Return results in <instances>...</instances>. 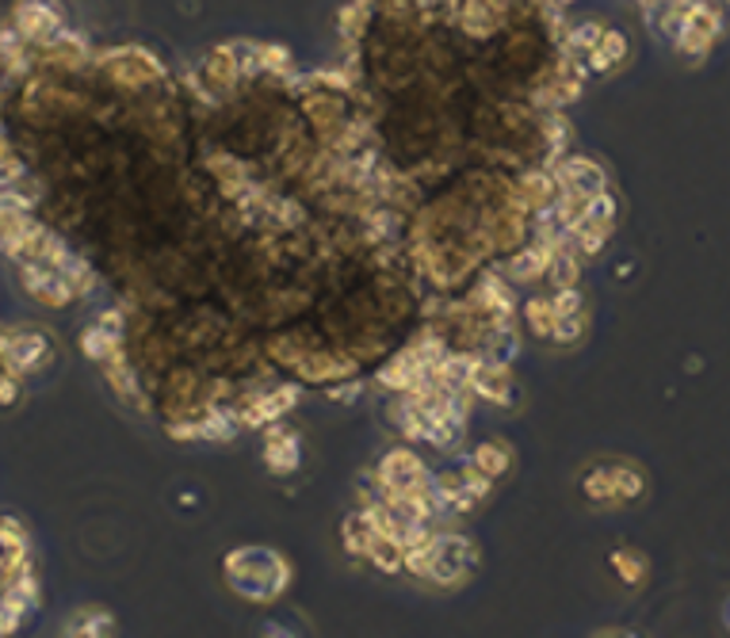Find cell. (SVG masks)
<instances>
[{
  "label": "cell",
  "mask_w": 730,
  "mask_h": 638,
  "mask_svg": "<svg viewBox=\"0 0 730 638\" xmlns=\"http://www.w3.org/2000/svg\"><path fill=\"white\" fill-rule=\"evenodd\" d=\"M227 581L237 596L256 604H268L291 585V562L276 550L237 547L227 555Z\"/></svg>",
  "instance_id": "obj_1"
},
{
  "label": "cell",
  "mask_w": 730,
  "mask_h": 638,
  "mask_svg": "<svg viewBox=\"0 0 730 638\" xmlns=\"http://www.w3.org/2000/svg\"><path fill=\"white\" fill-rule=\"evenodd\" d=\"M92 69L104 81H112L123 96H138V92H153L165 81V66L158 54L146 46H112V50L92 54Z\"/></svg>",
  "instance_id": "obj_2"
},
{
  "label": "cell",
  "mask_w": 730,
  "mask_h": 638,
  "mask_svg": "<svg viewBox=\"0 0 730 638\" xmlns=\"http://www.w3.org/2000/svg\"><path fill=\"white\" fill-rule=\"evenodd\" d=\"M0 360L8 363V371L20 379L38 375L58 360V345L46 329H12L0 340Z\"/></svg>",
  "instance_id": "obj_3"
},
{
  "label": "cell",
  "mask_w": 730,
  "mask_h": 638,
  "mask_svg": "<svg viewBox=\"0 0 730 638\" xmlns=\"http://www.w3.org/2000/svg\"><path fill=\"white\" fill-rule=\"evenodd\" d=\"M8 23L15 27V35L35 50V46L50 43L58 31L69 27V8L61 0H15Z\"/></svg>",
  "instance_id": "obj_4"
},
{
  "label": "cell",
  "mask_w": 730,
  "mask_h": 638,
  "mask_svg": "<svg viewBox=\"0 0 730 638\" xmlns=\"http://www.w3.org/2000/svg\"><path fill=\"white\" fill-rule=\"evenodd\" d=\"M15 276H20V287L46 310H66L77 302V291L69 287V279L61 276L58 264H46V260H27V264H15Z\"/></svg>",
  "instance_id": "obj_5"
},
{
  "label": "cell",
  "mask_w": 730,
  "mask_h": 638,
  "mask_svg": "<svg viewBox=\"0 0 730 638\" xmlns=\"http://www.w3.org/2000/svg\"><path fill=\"white\" fill-rule=\"evenodd\" d=\"M437 543H440V558H437V566H432L429 581L440 589L463 585V581L478 570V562H483L475 540H471V535H437Z\"/></svg>",
  "instance_id": "obj_6"
},
{
  "label": "cell",
  "mask_w": 730,
  "mask_h": 638,
  "mask_svg": "<svg viewBox=\"0 0 730 638\" xmlns=\"http://www.w3.org/2000/svg\"><path fill=\"white\" fill-rule=\"evenodd\" d=\"M299 398H302L299 383H279V386H268V391H256L237 402V421H242V428H268L283 421V417L299 406Z\"/></svg>",
  "instance_id": "obj_7"
},
{
  "label": "cell",
  "mask_w": 730,
  "mask_h": 638,
  "mask_svg": "<svg viewBox=\"0 0 730 638\" xmlns=\"http://www.w3.org/2000/svg\"><path fill=\"white\" fill-rule=\"evenodd\" d=\"M291 371L294 379L306 386H333V383H348V379L360 375V360H356L352 352H322V348H310Z\"/></svg>",
  "instance_id": "obj_8"
},
{
  "label": "cell",
  "mask_w": 730,
  "mask_h": 638,
  "mask_svg": "<svg viewBox=\"0 0 730 638\" xmlns=\"http://www.w3.org/2000/svg\"><path fill=\"white\" fill-rule=\"evenodd\" d=\"M375 478L383 486V494H409L414 486H421L429 478V466L417 451L409 448H391L375 466Z\"/></svg>",
  "instance_id": "obj_9"
},
{
  "label": "cell",
  "mask_w": 730,
  "mask_h": 638,
  "mask_svg": "<svg viewBox=\"0 0 730 638\" xmlns=\"http://www.w3.org/2000/svg\"><path fill=\"white\" fill-rule=\"evenodd\" d=\"M551 173H555L558 188L578 192V196H596V192L609 188V173H604L601 161L581 158V153H573V158H558L555 165H551Z\"/></svg>",
  "instance_id": "obj_10"
},
{
  "label": "cell",
  "mask_w": 730,
  "mask_h": 638,
  "mask_svg": "<svg viewBox=\"0 0 730 638\" xmlns=\"http://www.w3.org/2000/svg\"><path fill=\"white\" fill-rule=\"evenodd\" d=\"M716 38H719V12L708 4H700V0H693L685 12V27H681V35H677V50L700 54V50H708Z\"/></svg>",
  "instance_id": "obj_11"
},
{
  "label": "cell",
  "mask_w": 730,
  "mask_h": 638,
  "mask_svg": "<svg viewBox=\"0 0 730 638\" xmlns=\"http://www.w3.org/2000/svg\"><path fill=\"white\" fill-rule=\"evenodd\" d=\"M302 463V451H299V436L291 432V428L283 425H268V436H264V466H268V474H276V478H287V474H294Z\"/></svg>",
  "instance_id": "obj_12"
},
{
  "label": "cell",
  "mask_w": 730,
  "mask_h": 638,
  "mask_svg": "<svg viewBox=\"0 0 730 638\" xmlns=\"http://www.w3.org/2000/svg\"><path fill=\"white\" fill-rule=\"evenodd\" d=\"M471 391L475 398L489 402V406H509L512 402V371L509 363H494V360H475V371H471Z\"/></svg>",
  "instance_id": "obj_13"
},
{
  "label": "cell",
  "mask_w": 730,
  "mask_h": 638,
  "mask_svg": "<svg viewBox=\"0 0 730 638\" xmlns=\"http://www.w3.org/2000/svg\"><path fill=\"white\" fill-rule=\"evenodd\" d=\"M547 260H551V248L532 237L528 245H520L517 253L505 256L501 276L509 279V283H535V279L547 276Z\"/></svg>",
  "instance_id": "obj_14"
},
{
  "label": "cell",
  "mask_w": 730,
  "mask_h": 638,
  "mask_svg": "<svg viewBox=\"0 0 730 638\" xmlns=\"http://www.w3.org/2000/svg\"><path fill=\"white\" fill-rule=\"evenodd\" d=\"M512 188H517L520 204H524L532 214L547 211V207L555 204V196H558V181H555V173H551V169H524V173H517Z\"/></svg>",
  "instance_id": "obj_15"
},
{
  "label": "cell",
  "mask_w": 730,
  "mask_h": 638,
  "mask_svg": "<svg viewBox=\"0 0 730 638\" xmlns=\"http://www.w3.org/2000/svg\"><path fill=\"white\" fill-rule=\"evenodd\" d=\"M432 482H437V489H440V497H444V509H448V512H471V509L478 504L475 489H471L467 463L444 466V471L432 474Z\"/></svg>",
  "instance_id": "obj_16"
},
{
  "label": "cell",
  "mask_w": 730,
  "mask_h": 638,
  "mask_svg": "<svg viewBox=\"0 0 730 638\" xmlns=\"http://www.w3.org/2000/svg\"><path fill=\"white\" fill-rule=\"evenodd\" d=\"M371 27H375V0H348L337 12V35L348 50H360Z\"/></svg>",
  "instance_id": "obj_17"
},
{
  "label": "cell",
  "mask_w": 730,
  "mask_h": 638,
  "mask_svg": "<svg viewBox=\"0 0 730 638\" xmlns=\"http://www.w3.org/2000/svg\"><path fill=\"white\" fill-rule=\"evenodd\" d=\"M115 631H119V624H115L112 612L100 608V604H84V608H77L73 616L66 619V627H61L66 638H107Z\"/></svg>",
  "instance_id": "obj_18"
},
{
  "label": "cell",
  "mask_w": 730,
  "mask_h": 638,
  "mask_svg": "<svg viewBox=\"0 0 730 638\" xmlns=\"http://www.w3.org/2000/svg\"><path fill=\"white\" fill-rule=\"evenodd\" d=\"M627 54H631V38H627L619 27H604L601 43H596V50L586 58V66H589V73H616V69L627 61Z\"/></svg>",
  "instance_id": "obj_19"
},
{
  "label": "cell",
  "mask_w": 730,
  "mask_h": 638,
  "mask_svg": "<svg viewBox=\"0 0 730 638\" xmlns=\"http://www.w3.org/2000/svg\"><path fill=\"white\" fill-rule=\"evenodd\" d=\"M604 35V23L596 20H581V23H570L563 35V43H558V54H566V58H578L586 61L589 54L596 50V43H601Z\"/></svg>",
  "instance_id": "obj_20"
},
{
  "label": "cell",
  "mask_w": 730,
  "mask_h": 638,
  "mask_svg": "<svg viewBox=\"0 0 730 638\" xmlns=\"http://www.w3.org/2000/svg\"><path fill=\"white\" fill-rule=\"evenodd\" d=\"M77 345H81V352L89 356L92 363H100L104 368L112 356H119L123 352V337H115V333H107L104 325H84L81 329V337H77Z\"/></svg>",
  "instance_id": "obj_21"
},
{
  "label": "cell",
  "mask_w": 730,
  "mask_h": 638,
  "mask_svg": "<svg viewBox=\"0 0 730 638\" xmlns=\"http://www.w3.org/2000/svg\"><path fill=\"white\" fill-rule=\"evenodd\" d=\"M368 558L371 566H375L379 573H402L406 570V547H402L394 535H383V532H375L371 535V543H368Z\"/></svg>",
  "instance_id": "obj_22"
},
{
  "label": "cell",
  "mask_w": 730,
  "mask_h": 638,
  "mask_svg": "<svg viewBox=\"0 0 730 638\" xmlns=\"http://www.w3.org/2000/svg\"><path fill=\"white\" fill-rule=\"evenodd\" d=\"M467 463L478 466L486 478H501V474H509V466H512V448L505 440H483V443H475Z\"/></svg>",
  "instance_id": "obj_23"
},
{
  "label": "cell",
  "mask_w": 730,
  "mask_h": 638,
  "mask_svg": "<svg viewBox=\"0 0 730 638\" xmlns=\"http://www.w3.org/2000/svg\"><path fill=\"white\" fill-rule=\"evenodd\" d=\"M524 325L528 333H532L535 340H551V329H555V302H551V294H532V299L524 302Z\"/></svg>",
  "instance_id": "obj_24"
},
{
  "label": "cell",
  "mask_w": 730,
  "mask_h": 638,
  "mask_svg": "<svg viewBox=\"0 0 730 638\" xmlns=\"http://www.w3.org/2000/svg\"><path fill=\"white\" fill-rule=\"evenodd\" d=\"M581 494L593 504H616V466L601 463L581 478Z\"/></svg>",
  "instance_id": "obj_25"
},
{
  "label": "cell",
  "mask_w": 730,
  "mask_h": 638,
  "mask_svg": "<svg viewBox=\"0 0 730 638\" xmlns=\"http://www.w3.org/2000/svg\"><path fill=\"white\" fill-rule=\"evenodd\" d=\"M371 535H375V527H371V520H368V512H363V509L348 512L345 524H340V540H345V550H348V555H352V558H363V555H368Z\"/></svg>",
  "instance_id": "obj_26"
},
{
  "label": "cell",
  "mask_w": 730,
  "mask_h": 638,
  "mask_svg": "<svg viewBox=\"0 0 730 638\" xmlns=\"http://www.w3.org/2000/svg\"><path fill=\"white\" fill-rule=\"evenodd\" d=\"M609 566L616 570V578L624 581V585H642V578H647V558L635 547H616L609 555Z\"/></svg>",
  "instance_id": "obj_27"
},
{
  "label": "cell",
  "mask_w": 730,
  "mask_h": 638,
  "mask_svg": "<svg viewBox=\"0 0 730 638\" xmlns=\"http://www.w3.org/2000/svg\"><path fill=\"white\" fill-rule=\"evenodd\" d=\"M440 558V543L437 535H429V540L414 543V547H406V573H414V578H425L429 581L432 566H437Z\"/></svg>",
  "instance_id": "obj_28"
},
{
  "label": "cell",
  "mask_w": 730,
  "mask_h": 638,
  "mask_svg": "<svg viewBox=\"0 0 730 638\" xmlns=\"http://www.w3.org/2000/svg\"><path fill=\"white\" fill-rule=\"evenodd\" d=\"M609 237H612V225H596V222L573 225V245H578V253L586 256V260L601 256L604 245H609Z\"/></svg>",
  "instance_id": "obj_29"
},
{
  "label": "cell",
  "mask_w": 730,
  "mask_h": 638,
  "mask_svg": "<svg viewBox=\"0 0 730 638\" xmlns=\"http://www.w3.org/2000/svg\"><path fill=\"white\" fill-rule=\"evenodd\" d=\"M61 276L69 279V287L77 291V299H81V294H89L92 283H96V271H92V264L84 260V256H73V253L61 260Z\"/></svg>",
  "instance_id": "obj_30"
},
{
  "label": "cell",
  "mask_w": 730,
  "mask_h": 638,
  "mask_svg": "<svg viewBox=\"0 0 730 638\" xmlns=\"http://www.w3.org/2000/svg\"><path fill=\"white\" fill-rule=\"evenodd\" d=\"M616 466V504H631L642 497V489H647V482H642V474L635 471V466L627 463H612Z\"/></svg>",
  "instance_id": "obj_31"
},
{
  "label": "cell",
  "mask_w": 730,
  "mask_h": 638,
  "mask_svg": "<svg viewBox=\"0 0 730 638\" xmlns=\"http://www.w3.org/2000/svg\"><path fill=\"white\" fill-rule=\"evenodd\" d=\"M581 333H586V310H581V314H563V317H555L551 345L570 348V345H578V340H581Z\"/></svg>",
  "instance_id": "obj_32"
},
{
  "label": "cell",
  "mask_w": 730,
  "mask_h": 638,
  "mask_svg": "<svg viewBox=\"0 0 730 638\" xmlns=\"http://www.w3.org/2000/svg\"><path fill=\"white\" fill-rule=\"evenodd\" d=\"M616 196H612L609 188L596 192L593 199H589V211H586V222H596V225H616Z\"/></svg>",
  "instance_id": "obj_33"
},
{
  "label": "cell",
  "mask_w": 730,
  "mask_h": 638,
  "mask_svg": "<svg viewBox=\"0 0 730 638\" xmlns=\"http://www.w3.org/2000/svg\"><path fill=\"white\" fill-rule=\"evenodd\" d=\"M551 302H555V314H581L586 310V294H581V287H558L555 294H551Z\"/></svg>",
  "instance_id": "obj_34"
},
{
  "label": "cell",
  "mask_w": 730,
  "mask_h": 638,
  "mask_svg": "<svg viewBox=\"0 0 730 638\" xmlns=\"http://www.w3.org/2000/svg\"><path fill=\"white\" fill-rule=\"evenodd\" d=\"M20 402H23V379L8 371V375L0 379V409H15Z\"/></svg>",
  "instance_id": "obj_35"
},
{
  "label": "cell",
  "mask_w": 730,
  "mask_h": 638,
  "mask_svg": "<svg viewBox=\"0 0 730 638\" xmlns=\"http://www.w3.org/2000/svg\"><path fill=\"white\" fill-rule=\"evenodd\" d=\"M551 4H558V8H570V4H573V0H551Z\"/></svg>",
  "instance_id": "obj_36"
},
{
  "label": "cell",
  "mask_w": 730,
  "mask_h": 638,
  "mask_svg": "<svg viewBox=\"0 0 730 638\" xmlns=\"http://www.w3.org/2000/svg\"><path fill=\"white\" fill-rule=\"evenodd\" d=\"M4 375H8V363H4V360H0V379H4Z\"/></svg>",
  "instance_id": "obj_37"
},
{
  "label": "cell",
  "mask_w": 730,
  "mask_h": 638,
  "mask_svg": "<svg viewBox=\"0 0 730 638\" xmlns=\"http://www.w3.org/2000/svg\"><path fill=\"white\" fill-rule=\"evenodd\" d=\"M440 4H444V8H455V0H440Z\"/></svg>",
  "instance_id": "obj_38"
},
{
  "label": "cell",
  "mask_w": 730,
  "mask_h": 638,
  "mask_svg": "<svg viewBox=\"0 0 730 638\" xmlns=\"http://www.w3.org/2000/svg\"><path fill=\"white\" fill-rule=\"evenodd\" d=\"M0 340H4V333H0Z\"/></svg>",
  "instance_id": "obj_39"
}]
</instances>
